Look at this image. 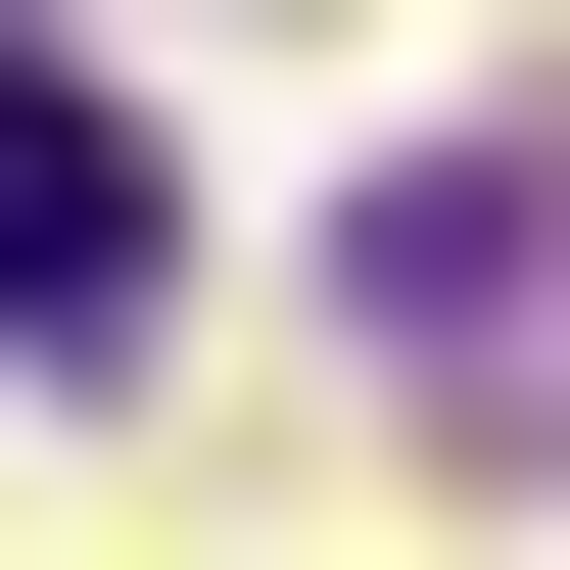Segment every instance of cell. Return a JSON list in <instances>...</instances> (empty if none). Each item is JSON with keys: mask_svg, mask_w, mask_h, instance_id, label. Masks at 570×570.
I'll return each instance as SVG.
<instances>
[{"mask_svg": "<svg viewBox=\"0 0 570 570\" xmlns=\"http://www.w3.org/2000/svg\"><path fill=\"white\" fill-rule=\"evenodd\" d=\"M190 285V190H142V96L96 48H0V333H142Z\"/></svg>", "mask_w": 570, "mask_h": 570, "instance_id": "cell-1", "label": "cell"}]
</instances>
